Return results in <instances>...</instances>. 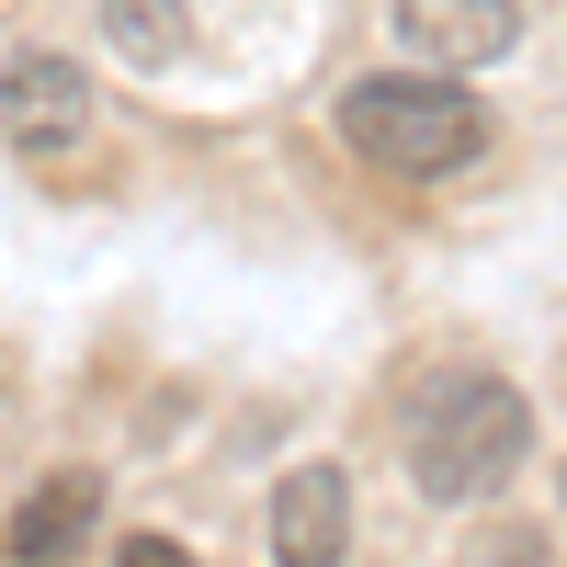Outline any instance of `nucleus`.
Instances as JSON below:
<instances>
[{"label": "nucleus", "mask_w": 567, "mask_h": 567, "mask_svg": "<svg viewBox=\"0 0 567 567\" xmlns=\"http://www.w3.org/2000/svg\"><path fill=\"white\" fill-rule=\"evenodd\" d=\"M398 454H409V488L443 499V511H477L523 477L534 454V398L511 386L499 363H432L420 398L398 409Z\"/></svg>", "instance_id": "nucleus-1"}, {"label": "nucleus", "mask_w": 567, "mask_h": 567, "mask_svg": "<svg viewBox=\"0 0 567 567\" xmlns=\"http://www.w3.org/2000/svg\"><path fill=\"white\" fill-rule=\"evenodd\" d=\"M534 556H545V545H488V567H534Z\"/></svg>", "instance_id": "nucleus-9"}, {"label": "nucleus", "mask_w": 567, "mask_h": 567, "mask_svg": "<svg viewBox=\"0 0 567 567\" xmlns=\"http://www.w3.org/2000/svg\"><path fill=\"white\" fill-rule=\"evenodd\" d=\"M125 567H194V556H182L171 534H125Z\"/></svg>", "instance_id": "nucleus-8"}, {"label": "nucleus", "mask_w": 567, "mask_h": 567, "mask_svg": "<svg viewBox=\"0 0 567 567\" xmlns=\"http://www.w3.org/2000/svg\"><path fill=\"white\" fill-rule=\"evenodd\" d=\"M103 34L125 45V69H171L182 58V0H103Z\"/></svg>", "instance_id": "nucleus-7"}, {"label": "nucleus", "mask_w": 567, "mask_h": 567, "mask_svg": "<svg viewBox=\"0 0 567 567\" xmlns=\"http://www.w3.org/2000/svg\"><path fill=\"white\" fill-rule=\"evenodd\" d=\"M386 34L420 69H499L523 45V0H386Z\"/></svg>", "instance_id": "nucleus-4"}, {"label": "nucleus", "mask_w": 567, "mask_h": 567, "mask_svg": "<svg viewBox=\"0 0 567 567\" xmlns=\"http://www.w3.org/2000/svg\"><path fill=\"white\" fill-rule=\"evenodd\" d=\"M329 125H341V148L374 182H454V171L488 159V103L454 69H420V58L409 69H363Z\"/></svg>", "instance_id": "nucleus-2"}, {"label": "nucleus", "mask_w": 567, "mask_h": 567, "mask_svg": "<svg viewBox=\"0 0 567 567\" xmlns=\"http://www.w3.org/2000/svg\"><path fill=\"white\" fill-rule=\"evenodd\" d=\"M103 534V477L91 465H58V477H34L12 499V523H0V545H12V567H80V545Z\"/></svg>", "instance_id": "nucleus-6"}, {"label": "nucleus", "mask_w": 567, "mask_h": 567, "mask_svg": "<svg viewBox=\"0 0 567 567\" xmlns=\"http://www.w3.org/2000/svg\"><path fill=\"white\" fill-rule=\"evenodd\" d=\"M261 545H272V567H341L352 556V477L341 465H284L272 511H261Z\"/></svg>", "instance_id": "nucleus-5"}, {"label": "nucleus", "mask_w": 567, "mask_h": 567, "mask_svg": "<svg viewBox=\"0 0 567 567\" xmlns=\"http://www.w3.org/2000/svg\"><path fill=\"white\" fill-rule=\"evenodd\" d=\"M91 125H103V91H91L80 58H58V45H23V58L0 69V136H12L23 159H69Z\"/></svg>", "instance_id": "nucleus-3"}]
</instances>
